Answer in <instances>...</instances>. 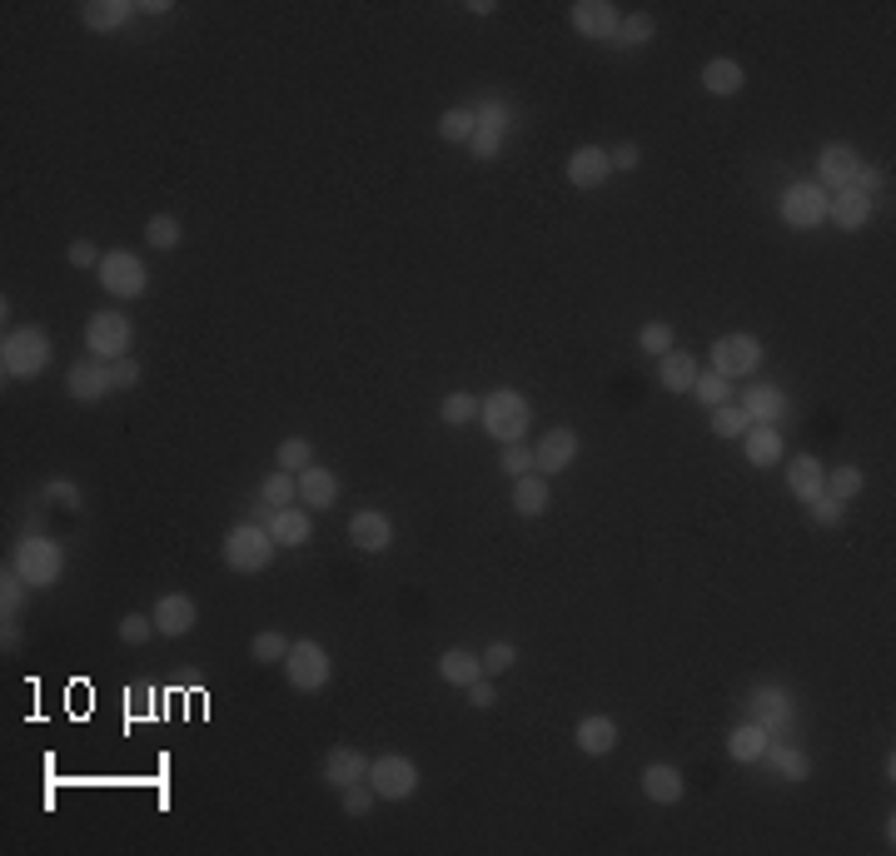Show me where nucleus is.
<instances>
[{"mask_svg": "<svg viewBox=\"0 0 896 856\" xmlns=\"http://www.w3.org/2000/svg\"><path fill=\"white\" fill-rule=\"evenodd\" d=\"M55 359L50 349V334L40 324H21V328H5V339H0V374L5 384L11 379H40Z\"/></svg>", "mask_w": 896, "mask_h": 856, "instance_id": "nucleus-1", "label": "nucleus"}, {"mask_svg": "<svg viewBox=\"0 0 896 856\" xmlns=\"http://www.w3.org/2000/svg\"><path fill=\"white\" fill-rule=\"evenodd\" d=\"M478 423H484L488 438H498V444H523L533 423V404L523 399L519 388H488L484 404H478Z\"/></svg>", "mask_w": 896, "mask_h": 856, "instance_id": "nucleus-2", "label": "nucleus"}, {"mask_svg": "<svg viewBox=\"0 0 896 856\" xmlns=\"http://www.w3.org/2000/svg\"><path fill=\"white\" fill-rule=\"evenodd\" d=\"M11 568L25 578V587H55L65 573V548L50 533H21V543L11 548Z\"/></svg>", "mask_w": 896, "mask_h": 856, "instance_id": "nucleus-3", "label": "nucleus"}, {"mask_svg": "<svg viewBox=\"0 0 896 856\" xmlns=\"http://www.w3.org/2000/svg\"><path fill=\"white\" fill-rule=\"evenodd\" d=\"M274 553H279V543L270 538L264 523H235L220 543L224 568H235V573H264L274 563Z\"/></svg>", "mask_w": 896, "mask_h": 856, "instance_id": "nucleus-4", "label": "nucleus"}, {"mask_svg": "<svg viewBox=\"0 0 896 856\" xmlns=\"http://www.w3.org/2000/svg\"><path fill=\"white\" fill-rule=\"evenodd\" d=\"M284 678H289V687L295 693H324L334 678V662L329 653H324V643H314V637H299V643H289V657L279 662Z\"/></svg>", "mask_w": 896, "mask_h": 856, "instance_id": "nucleus-5", "label": "nucleus"}, {"mask_svg": "<svg viewBox=\"0 0 896 856\" xmlns=\"http://www.w3.org/2000/svg\"><path fill=\"white\" fill-rule=\"evenodd\" d=\"M130 339H135V324H130V314H120V309H100V314H90V324H85V349H90V359H105V364L125 359V353H130Z\"/></svg>", "mask_w": 896, "mask_h": 856, "instance_id": "nucleus-6", "label": "nucleus"}, {"mask_svg": "<svg viewBox=\"0 0 896 856\" xmlns=\"http://www.w3.org/2000/svg\"><path fill=\"white\" fill-rule=\"evenodd\" d=\"M95 280H100L105 294H115V299H140V294L150 289V270H145V259L130 255V249H110V255L100 259Z\"/></svg>", "mask_w": 896, "mask_h": 856, "instance_id": "nucleus-7", "label": "nucleus"}, {"mask_svg": "<svg viewBox=\"0 0 896 856\" xmlns=\"http://www.w3.org/2000/svg\"><path fill=\"white\" fill-rule=\"evenodd\" d=\"M762 339L757 334H722L718 344H712V374H722V379H752L757 369H762Z\"/></svg>", "mask_w": 896, "mask_h": 856, "instance_id": "nucleus-8", "label": "nucleus"}, {"mask_svg": "<svg viewBox=\"0 0 896 856\" xmlns=\"http://www.w3.org/2000/svg\"><path fill=\"white\" fill-rule=\"evenodd\" d=\"M369 786H374L378 802H409L419 792V767L399 752H384V757L369 762Z\"/></svg>", "mask_w": 896, "mask_h": 856, "instance_id": "nucleus-9", "label": "nucleus"}, {"mask_svg": "<svg viewBox=\"0 0 896 856\" xmlns=\"http://www.w3.org/2000/svg\"><path fill=\"white\" fill-rule=\"evenodd\" d=\"M782 224L787 229H817V224L826 220V189L817 185V179H797V185L782 189Z\"/></svg>", "mask_w": 896, "mask_h": 856, "instance_id": "nucleus-10", "label": "nucleus"}, {"mask_svg": "<svg viewBox=\"0 0 896 856\" xmlns=\"http://www.w3.org/2000/svg\"><path fill=\"white\" fill-rule=\"evenodd\" d=\"M473 110H478V129H473V140H469V154L473 160H498L503 135L513 125V110H508V100H478Z\"/></svg>", "mask_w": 896, "mask_h": 856, "instance_id": "nucleus-11", "label": "nucleus"}, {"mask_svg": "<svg viewBox=\"0 0 896 856\" xmlns=\"http://www.w3.org/2000/svg\"><path fill=\"white\" fill-rule=\"evenodd\" d=\"M747 722L767 728V737H777V732L797 728V707H792V697L782 687H752L747 693Z\"/></svg>", "mask_w": 896, "mask_h": 856, "instance_id": "nucleus-12", "label": "nucleus"}, {"mask_svg": "<svg viewBox=\"0 0 896 856\" xmlns=\"http://www.w3.org/2000/svg\"><path fill=\"white\" fill-rule=\"evenodd\" d=\"M65 394H71L75 404H100L105 394H115V384H110V364L85 353L80 364H71V374H65Z\"/></svg>", "mask_w": 896, "mask_h": 856, "instance_id": "nucleus-13", "label": "nucleus"}, {"mask_svg": "<svg viewBox=\"0 0 896 856\" xmlns=\"http://www.w3.org/2000/svg\"><path fill=\"white\" fill-rule=\"evenodd\" d=\"M568 21H573V30L583 40H613L618 25H623V11H618L613 0H578Z\"/></svg>", "mask_w": 896, "mask_h": 856, "instance_id": "nucleus-14", "label": "nucleus"}, {"mask_svg": "<svg viewBox=\"0 0 896 856\" xmlns=\"http://www.w3.org/2000/svg\"><path fill=\"white\" fill-rule=\"evenodd\" d=\"M578 458V434L573 429H548V434L533 444V469L548 479V473H568Z\"/></svg>", "mask_w": 896, "mask_h": 856, "instance_id": "nucleus-15", "label": "nucleus"}, {"mask_svg": "<svg viewBox=\"0 0 896 856\" xmlns=\"http://www.w3.org/2000/svg\"><path fill=\"white\" fill-rule=\"evenodd\" d=\"M349 543L359 553H389L394 548V518L384 508H359L349 518Z\"/></svg>", "mask_w": 896, "mask_h": 856, "instance_id": "nucleus-16", "label": "nucleus"}, {"mask_svg": "<svg viewBox=\"0 0 896 856\" xmlns=\"http://www.w3.org/2000/svg\"><path fill=\"white\" fill-rule=\"evenodd\" d=\"M154 633L160 637H185L195 633V622H200V608H195V598L189 593H165V598L154 603Z\"/></svg>", "mask_w": 896, "mask_h": 856, "instance_id": "nucleus-17", "label": "nucleus"}, {"mask_svg": "<svg viewBox=\"0 0 896 856\" xmlns=\"http://www.w3.org/2000/svg\"><path fill=\"white\" fill-rule=\"evenodd\" d=\"M857 164H861V154L851 150L847 140L822 145V150H817V185H822V189H842V185H851Z\"/></svg>", "mask_w": 896, "mask_h": 856, "instance_id": "nucleus-18", "label": "nucleus"}, {"mask_svg": "<svg viewBox=\"0 0 896 856\" xmlns=\"http://www.w3.org/2000/svg\"><path fill=\"white\" fill-rule=\"evenodd\" d=\"M608 175H613V160H608L602 145H578L568 154V185L573 189H598L608 185Z\"/></svg>", "mask_w": 896, "mask_h": 856, "instance_id": "nucleus-19", "label": "nucleus"}, {"mask_svg": "<svg viewBox=\"0 0 896 856\" xmlns=\"http://www.w3.org/2000/svg\"><path fill=\"white\" fill-rule=\"evenodd\" d=\"M876 200H867L861 189L842 185V189H826V220L837 224V229H861V224L872 220Z\"/></svg>", "mask_w": 896, "mask_h": 856, "instance_id": "nucleus-20", "label": "nucleus"}, {"mask_svg": "<svg viewBox=\"0 0 896 856\" xmlns=\"http://www.w3.org/2000/svg\"><path fill=\"white\" fill-rule=\"evenodd\" d=\"M737 409H743L752 423H782L792 404H787V394H782L777 384H752V388L737 394Z\"/></svg>", "mask_w": 896, "mask_h": 856, "instance_id": "nucleus-21", "label": "nucleus"}, {"mask_svg": "<svg viewBox=\"0 0 896 856\" xmlns=\"http://www.w3.org/2000/svg\"><path fill=\"white\" fill-rule=\"evenodd\" d=\"M743 454L752 469H777L782 458H787V444H782V429L777 423H752L743 434Z\"/></svg>", "mask_w": 896, "mask_h": 856, "instance_id": "nucleus-22", "label": "nucleus"}, {"mask_svg": "<svg viewBox=\"0 0 896 856\" xmlns=\"http://www.w3.org/2000/svg\"><path fill=\"white\" fill-rule=\"evenodd\" d=\"M270 529V538L279 543V548H304L309 538H314V518H309V508L304 504H295V508H274V518L264 523Z\"/></svg>", "mask_w": 896, "mask_h": 856, "instance_id": "nucleus-23", "label": "nucleus"}, {"mask_svg": "<svg viewBox=\"0 0 896 856\" xmlns=\"http://www.w3.org/2000/svg\"><path fill=\"white\" fill-rule=\"evenodd\" d=\"M697 374H702V364H697L693 349H668L658 359V384L668 388V394H693Z\"/></svg>", "mask_w": 896, "mask_h": 856, "instance_id": "nucleus-24", "label": "nucleus"}, {"mask_svg": "<svg viewBox=\"0 0 896 856\" xmlns=\"http://www.w3.org/2000/svg\"><path fill=\"white\" fill-rule=\"evenodd\" d=\"M573 742H578L583 757H613L618 752V722L613 717H602V712H593V717H583L578 722Z\"/></svg>", "mask_w": 896, "mask_h": 856, "instance_id": "nucleus-25", "label": "nucleus"}, {"mask_svg": "<svg viewBox=\"0 0 896 856\" xmlns=\"http://www.w3.org/2000/svg\"><path fill=\"white\" fill-rule=\"evenodd\" d=\"M683 792H687V782H683V772H677L672 762H648V767H643V797H648V802L672 807V802H683Z\"/></svg>", "mask_w": 896, "mask_h": 856, "instance_id": "nucleus-26", "label": "nucleus"}, {"mask_svg": "<svg viewBox=\"0 0 896 856\" xmlns=\"http://www.w3.org/2000/svg\"><path fill=\"white\" fill-rule=\"evenodd\" d=\"M822 479H826V469H822V458H812V454H797L787 463V488L802 508L812 504V498H822Z\"/></svg>", "mask_w": 896, "mask_h": 856, "instance_id": "nucleus-27", "label": "nucleus"}, {"mask_svg": "<svg viewBox=\"0 0 896 856\" xmlns=\"http://www.w3.org/2000/svg\"><path fill=\"white\" fill-rule=\"evenodd\" d=\"M324 782L329 786L369 782V757L359 747H329V757H324Z\"/></svg>", "mask_w": 896, "mask_h": 856, "instance_id": "nucleus-28", "label": "nucleus"}, {"mask_svg": "<svg viewBox=\"0 0 896 856\" xmlns=\"http://www.w3.org/2000/svg\"><path fill=\"white\" fill-rule=\"evenodd\" d=\"M762 762L772 767L777 777H787V782H807L812 777V757H807L802 747H792V742H767V752H762Z\"/></svg>", "mask_w": 896, "mask_h": 856, "instance_id": "nucleus-29", "label": "nucleus"}, {"mask_svg": "<svg viewBox=\"0 0 896 856\" xmlns=\"http://www.w3.org/2000/svg\"><path fill=\"white\" fill-rule=\"evenodd\" d=\"M299 504L304 508H334L339 504V479H334V469H304L299 473Z\"/></svg>", "mask_w": 896, "mask_h": 856, "instance_id": "nucleus-30", "label": "nucleus"}, {"mask_svg": "<svg viewBox=\"0 0 896 856\" xmlns=\"http://www.w3.org/2000/svg\"><path fill=\"white\" fill-rule=\"evenodd\" d=\"M438 678H444L448 687H469V682L484 678V657L469 653V647H448V653L438 657Z\"/></svg>", "mask_w": 896, "mask_h": 856, "instance_id": "nucleus-31", "label": "nucleus"}, {"mask_svg": "<svg viewBox=\"0 0 896 856\" xmlns=\"http://www.w3.org/2000/svg\"><path fill=\"white\" fill-rule=\"evenodd\" d=\"M135 15L130 0H90V5H80V21L85 30H95V36H110V30H120V25Z\"/></svg>", "mask_w": 896, "mask_h": 856, "instance_id": "nucleus-32", "label": "nucleus"}, {"mask_svg": "<svg viewBox=\"0 0 896 856\" xmlns=\"http://www.w3.org/2000/svg\"><path fill=\"white\" fill-rule=\"evenodd\" d=\"M548 504H553V488H548L543 473H523V479H513V508H519L523 518L548 513Z\"/></svg>", "mask_w": 896, "mask_h": 856, "instance_id": "nucleus-33", "label": "nucleus"}, {"mask_svg": "<svg viewBox=\"0 0 896 856\" xmlns=\"http://www.w3.org/2000/svg\"><path fill=\"white\" fill-rule=\"evenodd\" d=\"M743 85H747V71L732 55H718V60L702 65V90L708 95H737Z\"/></svg>", "mask_w": 896, "mask_h": 856, "instance_id": "nucleus-34", "label": "nucleus"}, {"mask_svg": "<svg viewBox=\"0 0 896 856\" xmlns=\"http://www.w3.org/2000/svg\"><path fill=\"white\" fill-rule=\"evenodd\" d=\"M767 728H757V722H743V728H732V737H727V757L732 762H762V752H767Z\"/></svg>", "mask_w": 896, "mask_h": 856, "instance_id": "nucleus-35", "label": "nucleus"}, {"mask_svg": "<svg viewBox=\"0 0 896 856\" xmlns=\"http://www.w3.org/2000/svg\"><path fill=\"white\" fill-rule=\"evenodd\" d=\"M861 488H867V473H861L857 463L826 469V479H822V493H826V498H837V504H851V498H857Z\"/></svg>", "mask_w": 896, "mask_h": 856, "instance_id": "nucleus-36", "label": "nucleus"}, {"mask_svg": "<svg viewBox=\"0 0 896 856\" xmlns=\"http://www.w3.org/2000/svg\"><path fill=\"white\" fill-rule=\"evenodd\" d=\"M260 498H264L270 508H295V504H299V473H289V469L264 473Z\"/></svg>", "mask_w": 896, "mask_h": 856, "instance_id": "nucleus-37", "label": "nucleus"}, {"mask_svg": "<svg viewBox=\"0 0 896 856\" xmlns=\"http://www.w3.org/2000/svg\"><path fill=\"white\" fill-rule=\"evenodd\" d=\"M473 129H478V110H473V106H453V110H444V115H438V135H444L448 145H469Z\"/></svg>", "mask_w": 896, "mask_h": 856, "instance_id": "nucleus-38", "label": "nucleus"}, {"mask_svg": "<svg viewBox=\"0 0 896 856\" xmlns=\"http://www.w3.org/2000/svg\"><path fill=\"white\" fill-rule=\"evenodd\" d=\"M478 404H484L478 394H469V388H453V394H448V399L438 404V413H444L448 429H463V423L478 419Z\"/></svg>", "mask_w": 896, "mask_h": 856, "instance_id": "nucleus-39", "label": "nucleus"}, {"mask_svg": "<svg viewBox=\"0 0 896 856\" xmlns=\"http://www.w3.org/2000/svg\"><path fill=\"white\" fill-rule=\"evenodd\" d=\"M693 399L708 404V409H722V404H732V379L702 369V374H697V384H693Z\"/></svg>", "mask_w": 896, "mask_h": 856, "instance_id": "nucleus-40", "label": "nucleus"}, {"mask_svg": "<svg viewBox=\"0 0 896 856\" xmlns=\"http://www.w3.org/2000/svg\"><path fill=\"white\" fill-rule=\"evenodd\" d=\"M21 603H25V578L15 573V568H5V573H0V622H5V628H15Z\"/></svg>", "mask_w": 896, "mask_h": 856, "instance_id": "nucleus-41", "label": "nucleus"}, {"mask_svg": "<svg viewBox=\"0 0 896 856\" xmlns=\"http://www.w3.org/2000/svg\"><path fill=\"white\" fill-rule=\"evenodd\" d=\"M249 653H254V662H264V668H279L284 657H289V637L274 633V628H264V633H254Z\"/></svg>", "mask_w": 896, "mask_h": 856, "instance_id": "nucleus-42", "label": "nucleus"}, {"mask_svg": "<svg viewBox=\"0 0 896 856\" xmlns=\"http://www.w3.org/2000/svg\"><path fill=\"white\" fill-rule=\"evenodd\" d=\"M274 463H279V469H289V473L314 469V444H309V438H284V444L274 448Z\"/></svg>", "mask_w": 896, "mask_h": 856, "instance_id": "nucleus-43", "label": "nucleus"}, {"mask_svg": "<svg viewBox=\"0 0 896 856\" xmlns=\"http://www.w3.org/2000/svg\"><path fill=\"white\" fill-rule=\"evenodd\" d=\"M179 235H185V229H179L175 214H150V220H145V245L150 249H175Z\"/></svg>", "mask_w": 896, "mask_h": 856, "instance_id": "nucleus-44", "label": "nucleus"}, {"mask_svg": "<svg viewBox=\"0 0 896 856\" xmlns=\"http://www.w3.org/2000/svg\"><path fill=\"white\" fill-rule=\"evenodd\" d=\"M747 429H752V419L737 409V399L722 404V409H712V434H718V438H743Z\"/></svg>", "mask_w": 896, "mask_h": 856, "instance_id": "nucleus-45", "label": "nucleus"}, {"mask_svg": "<svg viewBox=\"0 0 896 856\" xmlns=\"http://www.w3.org/2000/svg\"><path fill=\"white\" fill-rule=\"evenodd\" d=\"M637 349H648V353H668V349H677V334H672V324H662V319H652V324H643L637 328Z\"/></svg>", "mask_w": 896, "mask_h": 856, "instance_id": "nucleus-46", "label": "nucleus"}, {"mask_svg": "<svg viewBox=\"0 0 896 856\" xmlns=\"http://www.w3.org/2000/svg\"><path fill=\"white\" fill-rule=\"evenodd\" d=\"M652 36H658L652 15H623V25H618V36H613V46H648Z\"/></svg>", "mask_w": 896, "mask_h": 856, "instance_id": "nucleus-47", "label": "nucleus"}, {"mask_svg": "<svg viewBox=\"0 0 896 856\" xmlns=\"http://www.w3.org/2000/svg\"><path fill=\"white\" fill-rule=\"evenodd\" d=\"M498 469H503L508 479L538 473V469H533V448H528V438H523V444H503V454H498Z\"/></svg>", "mask_w": 896, "mask_h": 856, "instance_id": "nucleus-48", "label": "nucleus"}, {"mask_svg": "<svg viewBox=\"0 0 896 856\" xmlns=\"http://www.w3.org/2000/svg\"><path fill=\"white\" fill-rule=\"evenodd\" d=\"M46 498L60 508V513H80V508H85L80 488H75L71 479H50V483H46Z\"/></svg>", "mask_w": 896, "mask_h": 856, "instance_id": "nucleus-49", "label": "nucleus"}, {"mask_svg": "<svg viewBox=\"0 0 896 856\" xmlns=\"http://www.w3.org/2000/svg\"><path fill=\"white\" fill-rule=\"evenodd\" d=\"M115 633H120V643L140 647V643H150V637H154V618H145V612H125Z\"/></svg>", "mask_w": 896, "mask_h": 856, "instance_id": "nucleus-50", "label": "nucleus"}, {"mask_svg": "<svg viewBox=\"0 0 896 856\" xmlns=\"http://www.w3.org/2000/svg\"><path fill=\"white\" fill-rule=\"evenodd\" d=\"M478 657H484V678H498V672H508L513 662H519V647L513 643H488Z\"/></svg>", "mask_w": 896, "mask_h": 856, "instance_id": "nucleus-51", "label": "nucleus"}, {"mask_svg": "<svg viewBox=\"0 0 896 856\" xmlns=\"http://www.w3.org/2000/svg\"><path fill=\"white\" fill-rule=\"evenodd\" d=\"M339 797H344V811L349 817H369V807H374V786L369 782H354V786H339Z\"/></svg>", "mask_w": 896, "mask_h": 856, "instance_id": "nucleus-52", "label": "nucleus"}, {"mask_svg": "<svg viewBox=\"0 0 896 856\" xmlns=\"http://www.w3.org/2000/svg\"><path fill=\"white\" fill-rule=\"evenodd\" d=\"M807 518H812V523H822V529H837L842 518H847V504H837V498H826V493H822V498H812V504H807Z\"/></svg>", "mask_w": 896, "mask_h": 856, "instance_id": "nucleus-53", "label": "nucleus"}, {"mask_svg": "<svg viewBox=\"0 0 896 856\" xmlns=\"http://www.w3.org/2000/svg\"><path fill=\"white\" fill-rule=\"evenodd\" d=\"M886 185V175L876 170V164H857V175H851V189H861L867 200H876V189Z\"/></svg>", "mask_w": 896, "mask_h": 856, "instance_id": "nucleus-54", "label": "nucleus"}, {"mask_svg": "<svg viewBox=\"0 0 896 856\" xmlns=\"http://www.w3.org/2000/svg\"><path fill=\"white\" fill-rule=\"evenodd\" d=\"M65 259H71L75 270H100V259H105V255H100V249H95L90 239H75L71 255H65Z\"/></svg>", "mask_w": 896, "mask_h": 856, "instance_id": "nucleus-55", "label": "nucleus"}, {"mask_svg": "<svg viewBox=\"0 0 896 856\" xmlns=\"http://www.w3.org/2000/svg\"><path fill=\"white\" fill-rule=\"evenodd\" d=\"M110 384H115V388H135V384H140V364H135L130 353L110 364Z\"/></svg>", "mask_w": 896, "mask_h": 856, "instance_id": "nucleus-56", "label": "nucleus"}, {"mask_svg": "<svg viewBox=\"0 0 896 856\" xmlns=\"http://www.w3.org/2000/svg\"><path fill=\"white\" fill-rule=\"evenodd\" d=\"M469 693V707H478V712H488V707L498 703V693H494V678H478V682H469L463 687Z\"/></svg>", "mask_w": 896, "mask_h": 856, "instance_id": "nucleus-57", "label": "nucleus"}, {"mask_svg": "<svg viewBox=\"0 0 896 856\" xmlns=\"http://www.w3.org/2000/svg\"><path fill=\"white\" fill-rule=\"evenodd\" d=\"M608 160H613V170H637L643 150H637L633 140H623V145H613V150H608Z\"/></svg>", "mask_w": 896, "mask_h": 856, "instance_id": "nucleus-58", "label": "nucleus"}, {"mask_svg": "<svg viewBox=\"0 0 896 856\" xmlns=\"http://www.w3.org/2000/svg\"><path fill=\"white\" fill-rule=\"evenodd\" d=\"M135 11H145V15H165L170 5H165V0H145V5H135Z\"/></svg>", "mask_w": 896, "mask_h": 856, "instance_id": "nucleus-59", "label": "nucleus"}]
</instances>
